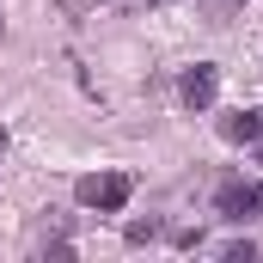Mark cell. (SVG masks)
I'll return each instance as SVG.
<instances>
[{"label": "cell", "instance_id": "cell-1", "mask_svg": "<svg viewBox=\"0 0 263 263\" xmlns=\"http://www.w3.org/2000/svg\"><path fill=\"white\" fill-rule=\"evenodd\" d=\"M129 196H135L129 172H86V178L73 184V202L92 208V214H117V208H129Z\"/></svg>", "mask_w": 263, "mask_h": 263}, {"label": "cell", "instance_id": "cell-2", "mask_svg": "<svg viewBox=\"0 0 263 263\" xmlns=\"http://www.w3.org/2000/svg\"><path fill=\"white\" fill-rule=\"evenodd\" d=\"M214 214L233 220V227L263 220V184H257V178H227V184L214 190Z\"/></svg>", "mask_w": 263, "mask_h": 263}, {"label": "cell", "instance_id": "cell-3", "mask_svg": "<svg viewBox=\"0 0 263 263\" xmlns=\"http://www.w3.org/2000/svg\"><path fill=\"white\" fill-rule=\"evenodd\" d=\"M178 98H184V110H214V98H220V67L214 62H196L184 67V80H178Z\"/></svg>", "mask_w": 263, "mask_h": 263}, {"label": "cell", "instance_id": "cell-4", "mask_svg": "<svg viewBox=\"0 0 263 263\" xmlns=\"http://www.w3.org/2000/svg\"><path fill=\"white\" fill-rule=\"evenodd\" d=\"M220 141L257 147V141H263V110H227V117H220Z\"/></svg>", "mask_w": 263, "mask_h": 263}, {"label": "cell", "instance_id": "cell-5", "mask_svg": "<svg viewBox=\"0 0 263 263\" xmlns=\"http://www.w3.org/2000/svg\"><path fill=\"white\" fill-rule=\"evenodd\" d=\"M165 233H172V227H165L159 214H147V220H129V233H123V239H129V245H153V239H165Z\"/></svg>", "mask_w": 263, "mask_h": 263}, {"label": "cell", "instance_id": "cell-6", "mask_svg": "<svg viewBox=\"0 0 263 263\" xmlns=\"http://www.w3.org/2000/svg\"><path fill=\"white\" fill-rule=\"evenodd\" d=\"M220 257L227 263H257V239H233V245H220Z\"/></svg>", "mask_w": 263, "mask_h": 263}, {"label": "cell", "instance_id": "cell-7", "mask_svg": "<svg viewBox=\"0 0 263 263\" xmlns=\"http://www.w3.org/2000/svg\"><path fill=\"white\" fill-rule=\"evenodd\" d=\"M239 6H245V0H208V25H233Z\"/></svg>", "mask_w": 263, "mask_h": 263}, {"label": "cell", "instance_id": "cell-8", "mask_svg": "<svg viewBox=\"0 0 263 263\" xmlns=\"http://www.w3.org/2000/svg\"><path fill=\"white\" fill-rule=\"evenodd\" d=\"M172 245H184V251H202V227H178V233H172Z\"/></svg>", "mask_w": 263, "mask_h": 263}, {"label": "cell", "instance_id": "cell-9", "mask_svg": "<svg viewBox=\"0 0 263 263\" xmlns=\"http://www.w3.org/2000/svg\"><path fill=\"white\" fill-rule=\"evenodd\" d=\"M0 153H6V129H0Z\"/></svg>", "mask_w": 263, "mask_h": 263}, {"label": "cell", "instance_id": "cell-10", "mask_svg": "<svg viewBox=\"0 0 263 263\" xmlns=\"http://www.w3.org/2000/svg\"><path fill=\"white\" fill-rule=\"evenodd\" d=\"M104 6H123V0H104Z\"/></svg>", "mask_w": 263, "mask_h": 263}, {"label": "cell", "instance_id": "cell-11", "mask_svg": "<svg viewBox=\"0 0 263 263\" xmlns=\"http://www.w3.org/2000/svg\"><path fill=\"white\" fill-rule=\"evenodd\" d=\"M153 6H172V0H153Z\"/></svg>", "mask_w": 263, "mask_h": 263}]
</instances>
